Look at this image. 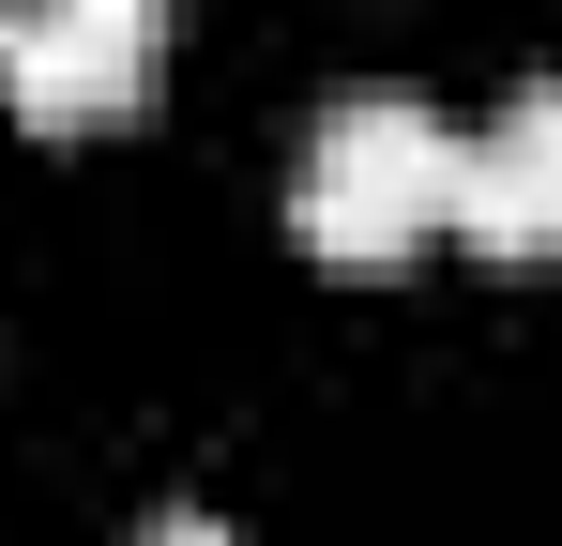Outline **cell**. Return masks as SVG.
I'll list each match as a JSON object with an SVG mask.
<instances>
[{
  "mask_svg": "<svg viewBox=\"0 0 562 546\" xmlns=\"http://www.w3.org/2000/svg\"><path fill=\"white\" fill-rule=\"evenodd\" d=\"M168 61V0H15L0 15V106L46 122V137H92L122 122Z\"/></svg>",
  "mask_w": 562,
  "mask_h": 546,
  "instance_id": "2",
  "label": "cell"
},
{
  "mask_svg": "<svg viewBox=\"0 0 562 546\" xmlns=\"http://www.w3.org/2000/svg\"><path fill=\"white\" fill-rule=\"evenodd\" d=\"M289 228L319 243L335 273H380L411 259L426 228H457V122L426 106V91H335L319 122H304V168H289Z\"/></svg>",
  "mask_w": 562,
  "mask_h": 546,
  "instance_id": "1",
  "label": "cell"
},
{
  "mask_svg": "<svg viewBox=\"0 0 562 546\" xmlns=\"http://www.w3.org/2000/svg\"><path fill=\"white\" fill-rule=\"evenodd\" d=\"M457 243L471 259H562V77H517L457 137Z\"/></svg>",
  "mask_w": 562,
  "mask_h": 546,
  "instance_id": "3",
  "label": "cell"
},
{
  "mask_svg": "<svg viewBox=\"0 0 562 546\" xmlns=\"http://www.w3.org/2000/svg\"><path fill=\"white\" fill-rule=\"evenodd\" d=\"M122 546H244V532H228V516H198V501H168V516H137Z\"/></svg>",
  "mask_w": 562,
  "mask_h": 546,
  "instance_id": "4",
  "label": "cell"
},
{
  "mask_svg": "<svg viewBox=\"0 0 562 546\" xmlns=\"http://www.w3.org/2000/svg\"><path fill=\"white\" fill-rule=\"evenodd\" d=\"M0 15H15V0H0Z\"/></svg>",
  "mask_w": 562,
  "mask_h": 546,
  "instance_id": "5",
  "label": "cell"
}]
</instances>
